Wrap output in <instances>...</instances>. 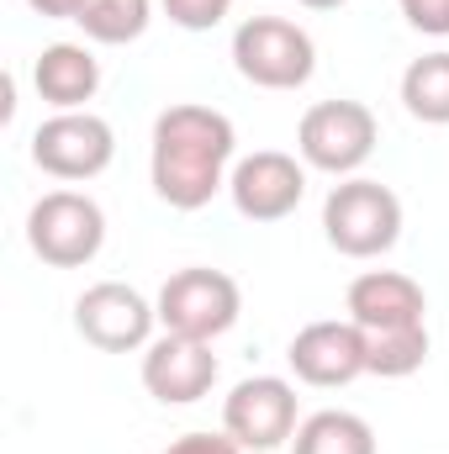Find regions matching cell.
Returning <instances> with one entry per match:
<instances>
[{"mask_svg":"<svg viewBox=\"0 0 449 454\" xmlns=\"http://www.w3.org/2000/svg\"><path fill=\"white\" fill-rule=\"evenodd\" d=\"M232 164H238V132L217 106L175 101L154 116L148 180L164 207H175V212L212 207V196L227 191Z\"/></svg>","mask_w":449,"mask_h":454,"instance_id":"1","label":"cell"},{"mask_svg":"<svg viewBox=\"0 0 449 454\" xmlns=\"http://www.w3.org/2000/svg\"><path fill=\"white\" fill-rule=\"evenodd\" d=\"M323 238L343 259H381L402 238V196L381 180L349 175L323 201Z\"/></svg>","mask_w":449,"mask_h":454,"instance_id":"2","label":"cell"},{"mask_svg":"<svg viewBox=\"0 0 449 454\" xmlns=\"http://www.w3.org/2000/svg\"><path fill=\"white\" fill-rule=\"evenodd\" d=\"M232 69L259 90H302L318 74V43L286 16H248L232 32Z\"/></svg>","mask_w":449,"mask_h":454,"instance_id":"3","label":"cell"},{"mask_svg":"<svg viewBox=\"0 0 449 454\" xmlns=\"http://www.w3.org/2000/svg\"><path fill=\"white\" fill-rule=\"evenodd\" d=\"M375 143H381V121L365 101H318L296 121L302 164L318 169V175H334V180L359 175L370 164Z\"/></svg>","mask_w":449,"mask_h":454,"instance_id":"4","label":"cell"},{"mask_svg":"<svg viewBox=\"0 0 449 454\" xmlns=\"http://www.w3.org/2000/svg\"><path fill=\"white\" fill-rule=\"evenodd\" d=\"M27 243L53 270H85L106 248V212L85 191H48L27 212Z\"/></svg>","mask_w":449,"mask_h":454,"instance_id":"5","label":"cell"},{"mask_svg":"<svg viewBox=\"0 0 449 454\" xmlns=\"http://www.w3.org/2000/svg\"><path fill=\"white\" fill-rule=\"evenodd\" d=\"M159 328L164 333H180V339H223L227 328L238 323L243 312V291L227 270L212 264H191V270H175L164 286H159Z\"/></svg>","mask_w":449,"mask_h":454,"instance_id":"6","label":"cell"},{"mask_svg":"<svg viewBox=\"0 0 449 454\" xmlns=\"http://www.w3.org/2000/svg\"><path fill=\"white\" fill-rule=\"evenodd\" d=\"M154 328L159 307L127 280H96L75 301V333L101 354H138L154 343Z\"/></svg>","mask_w":449,"mask_h":454,"instance_id":"7","label":"cell"},{"mask_svg":"<svg viewBox=\"0 0 449 454\" xmlns=\"http://www.w3.org/2000/svg\"><path fill=\"white\" fill-rule=\"evenodd\" d=\"M116 159V132L96 112H53L32 132V164L53 180H96Z\"/></svg>","mask_w":449,"mask_h":454,"instance_id":"8","label":"cell"},{"mask_svg":"<svg viewBox=\"0 0 449 454\" xmlns=\"http://www.w3.org/2000/svg\"><path fill=\"white\" fill-rule=\"evenodd\" d=\"M302 428L296 412V386L286 375H248L227 391L223 402V434H232L243 454H270L280 444H291Z\"/></svg>","mask_w":449,"mask_h":454,"instance_id":"9","label":"cell"},{"mask_svg":"<svg viewBox=\"0 0 449 454\" xmlns=\"http://www.w3.org/2000/svg\"><path fill=\"white\" fill-rule=\"evenodd\" d=\"M227 196L243 223H286L307 196V164L280 148L243 153L227 175Z\"/></svg>","mask_w":449,"mask_h":454,"instance_id":"10","label":"cell"},{"mask_svg":"<svg viewBox=\"0 0 449 454\" xmlns=\"http://www.w3.org/2000/svg\"><path fill=\"white\" fill-rule=\"evenodd\" d=\"M217 354L201 339H180V333H159L143 348V391L159 407H191L201 396H212L217 386Z\"/></svg>","mask_w":449,"mask_h":454,"instance_id":"11","label":"cell"},{"mask_svg":"<svg viewBox=\"0 0 449 454\" xmlns=\"http://www.w3.org/2000/svg\"><path fill=\"white\" fill-rule=\"evenodd\" d=\"M286 364L302 386H318V391H338L365 370V333L349 323V317H323V323H307L291 348H286Z\"/></svg>","mask_w":449,"mask_h":454,"instance_id":"12","label":"cell"},{"mask_svg":"<svg viewBox=\"0 0 449 454\" xmlns=\"http://www.w3.org/2000/svg\"><path fill=\"white\" fill-rule=\"evenodd\" d=\"M343 307H349V323L359 333H391V328H423L429 323V296L402 270H365V275H354Z\"/></svg>","mask_w":449,"mask_h":454,"instance_id":"13","label":"cell"},{"mask_svg":"<svg viewBox=\"0 0 449 454\" xmlns=\"http://www.w3.org/2000/svg\"><path fill=\"white\" fill-rule=\"evenodd\" d=\"M32 85L53 112H85V101L101 90V59L85 43H48L32 59Z\"/></svg>","mask_w":449,"mask_h":454,"instance_id":"14","label":"cell"},{"mask_svg":"<svg viewBox=\"0 0 449 454\" xmlns=\"http://www.w3.org/2000/svg\"><path fill=\"white\" fill-rule=\"evenodd\" d=\"M291 454H375V428L359 412L343 407H323L312 418H302Z\"/></svg>","mask_w":449,"mask_h":454,"instance_id":"15","label":"cell"},{"mask_svg":"<svg viewBox=\"0 0 449 454\" xmlns=\"http://www.w3.org/2000/svg\"><path fill=\"white\" fill-rule=\"evenodd\" d=\"M402 106L423 127H449V48L423 53L402 69Z\"/></svg>","mask_w":449,"mask_h":454,"instance_id":"16","label":"cell"},{"mask_svg":"<svg viewBox=\"0 0 449 454\" xmlns=\"http://www.w3.org/2000/svg\"><path fill=\"white\" fill-rule=\"evenodd\" d=\"M154 21V0H91L80 11V32L91 43H106V48H127L148 32Z\"/></svg>","mask_w":449,"mask_h":454,"instance_id":"17","label":"cell"},{"mask_svg":"<svg viewBox=\"0 0 449 454\" xmlns=\"http://www.w3.org/2000/svg\"><path fill=\"white\" fill-rule=\"evenodd\" d=\"M429 359V323L423 328H391V333H365V370L381 380L418 375Z\"/></svg>","mask_w":449,"mask_h":454,"instance_id":"18","label":"cell"},{"mask_svg":"<svg viewBox=\"0 0 449 454\" xmlns=\"http://www.w3.org/2000/svg\"><path fill=\"white\" fill-rule=\"evenodd\" d=\"M159 5H164V16L180 32H212V27H223L227 11H232V0H159Z\"/></svg>","mask_w":449,"mask_h":454,"instance_id":"19","label":"cell"},{"mask_svg":"<svg viewBox=\"0 0 449 454\" xmlns=\"http://www.w3.org/2000/svg\"><path fill=\"white\" fill-rule=\"evenodd\" d=\"M407 27L423 37H449V0H397Z\"/></svg>","mask_w":449,"mask_h":454,"instance_id":"20","label":"cell"},{"mask_svg":"<svg viewBox=\"0 0 449 454\" xmlns=\"http://www.w3.org/2000/svg\"><path fill=\"white\" fill-rule=\"evenodd\" d=\"M164 454H243L232 434H180Z\"/></svg>","mask_w":449,"mask_h":454,"instance_id":"21","label":"cell"},{"mask_svg":"<svg viewBox=\"0 0 449 454\" xmlns=\"http://www.w3.org/2000/svg\"><path fill=\"white\" fill-rule=\"evenodd\" d=\"M37 16H48V21H80V11L91 5V0H27Z\"/></svg>","mask_w":449,"mask_h":454,"instance_id":"22","label":"cell"},{"mask_svg":"<svg viewBox=\"0 0 449 454\" xmlns=\"http://www.w3.org/2000/svg\"><path fill=\"white\" fill-rule=\"evenodd\" d=\"M307 11H338V5H349V0H302Z\"/></svg>","mask_w":449,"mask_h":454,"instance_id":"23","label":"cell"}]
</instances>
